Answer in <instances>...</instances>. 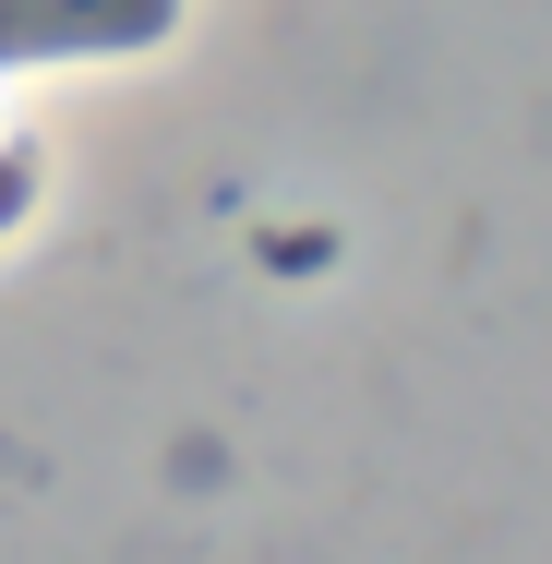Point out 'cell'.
<instances>
[{
	"label": "cell",
	"instance_id": "1",
	"mask_svg": "<svg viewBox=\"0 0 552 564\" xmlns=\"http://www.w3.org/2000/svg\"><path fill=\"white\" fill-rule=\"evenodd\" d=\"M181 24V0H0V73L12 61H109L156 48Z\"/></svg>",
	"mask_w": 552,
	"mask_h": 564
},
{
	"label": "cell",
	"instance_id": "2",
	"mask_svg": "<svg viewBox=\"0 0 552 564\" xmlns=\"http://www.w3.org/2000/svg\"><path fill=\"white\" fill-rule=\"evenodd\" d=\"M12 205H24V156H0V217H12Z\"/></svg>",
	"mask_w": 552,
	"mask_h": 564
}]
</instances>
